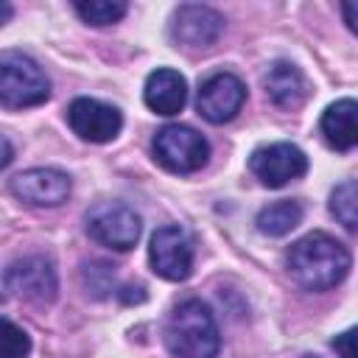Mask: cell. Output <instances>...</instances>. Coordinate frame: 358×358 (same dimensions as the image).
<instances>
[{"instance_id":"14","label":"cell","mask_w":358,"mask_h":358,"mask_svg":"<svg viewBox=\"0 0 358 358\" xmlns=\"http://www.w3.org/2000/svg\"><path fill=\"white\" fill-rule=\"evenodd\" d=\"M263 87L268 101L280 109H296L308 98V81L302 70L291 62H274L263 76Z\"/></svg>"},{"instance_id":"1","label":"cell","mask_w":358,"mask_h":358,"mask_svg":"<svg viewBox=\"0 0 358 358\" xmlns=\"http://www.w3.org/2000/svg\"><path fill=\"white\" fill-rule=\"evenodd\" d=\"M350 263L352 257L347 246L327 232H308L305 238L294 241L285 252L288 274L308 291L336 288L347 277Z\"/></svg>"},{"instance_id":"20","label":"cell","mask_w":358,"mask_h":358,"mask_svg":"<svg viewBox=\"0 0 358 358\" xmlns=\"http://www.w3.org/2000/svg\"><path fill=\"white\" fill-rule=\"evenodd\" d=\"M330 347L336 350L338 358H358V324L344 330V333H338V336H333Z\"/></svg>"},{"instance_id":"22","label":"cell","mask_w":358,"mask_h":358,"mask_svg":"<svg viewBox=\"0 0 358 358\" xmlns=\"http://www.w3.org/2000/svg\"><path fill=\"white\" fill-rule=\"evenodd\" d=\"M305 358H316V355H305Z\"/></svg>"},{"instance_id":"6","label":"cell","mask_w":358,"mask_h":358,"mask_svg":"<svg viewBox=\"0 0 358 358\" xmlns=\"http://www.w3.org/2000/svg\"><path fill=\"white\" fill-rule=\"evenodd\" d=\"M148 263H151V271L162 280H171V282L187 280L193 271V243L187 232L176 224L159 227L148 243Z\"/></svg>"},{"instance_id":"12","label":"cell","mask_w":358,"mask_h":358,"mask_svg":"<svg viewBox=\"0 0 358 358\" xmlns=\"http://www.w3.org/2000/svg\"><path fill=\"white\" fill-rule=\"evenodd\" d=\"M70 176L56 168H31L8 179V190L34 207H59L70 196Z\"/></svg>"},{"instance_id":"13","label":"cell","mask_w":358,"mask_h":358,"mask_svg":"<svg viewBox=\"0 0 358 358\" xmlns=\"http://www.w3.org/2000/svg\"><path fill=\"white\" fill-rule=\"evenodd\" d=\"M143 101H145V106L151 112L165 115V117L182 112V106L187 101V81H185V76L171 70V67H157L145 78Z\"/></svg>"},{"instance_id":"15","label":"cell","mask_w":358,"mask_h":358,"mask_svg":"<svg viewBox=\"0 0 358 358\" xmlns=\"http://www.w3.org/2000/svg\"><path fill=\"white\" fill-rule=\"evenodd\" d=\"M322 134L330 148L336 151H350L358 145V101L352 98H338L322 112Z\"/></svg>"},{"instance_id":"7","label":"cell","mask_w":358,"mask_h":358,"mask_svg":"<svg viewBox=\"0 0 358 358\" xmlns=\"http://www.w3.org/2000/svg\"><path fill=\"white\" fill-rule=\"evenodd\" d=\"M3 288L8 296H20L28 302H53L56 291H59V280H56V268L50 260L31 255L22 260H14L6 271H3Z\"/></svg>"},{"instance_id":"5","label":"cell","mask_w":358,"mask_h":358,"mask_svg":"<svg viewBox=\"0 0 358 358\" xmlns=\"http://www.w3.org/2000/svg\"><path fill=\"white\" fill-rule=\"evenodd\" d=\"M140 215L120 201H101L87 213V235L109 249L126 252L140 241Z\"/></svg>"},{"instance_id":"18","label":"cell","mask_w":358,"mask_h":358,"mask_svg":"<svg viewBox=\"0 0 358 358\" xmlns=\"http://www.w3.org/2000/svg\"><path fill=\"white\" fill-rule=\"evenodd\" d=\"M76 14L90 25H109L126 17L129 6L123 0H81L73 6Z\"/></svg>"},{"instance_id":"16","label":"cell","mask_w":358,"mask_h":358,"mask_svg":"<svg viewBox=\"0 0 358 358\" xmlns=\"http://www.w3.org/2000/svg\"><path fill=\"white\" fill-rule=\"evenodd\" d=\"M302 215H305V210H302L299 201H294V199H280V201L266 204V207L257 213L255 224H257V229H260L263 235L280 238V235H288L294 227H299V224H302Z\"/></svg>"},{"instance_id":"3","label":"cell","mask_w":358,"mask_h":358,"mask_svg":"<svg viewBox=\"0 0 358 358\" xmlns=\"http://www.w3.org/2000/svg\"><path fill=\"white\" fill-rule=\"evenodd\" d=\"M48 95L50 81L31 56L17 50H6L0 56V103L6 109L36 106L48 101Z\"/></svg>"},{"instance_id":"10","label":"cell","mask_w":358,"mask_h":358,"mask_svg":"<svg viewBox=\"0 0 358 358\" xmlns=\"http://www.w3.org/2000/svg\"><path fill=\"white\" fill-rule=\"evenodd\" d=\"M67 123L87 143H109L120 134L123 115L112 103H103L95 98H76L67 106Z\"/></svg>"},{"instance_id":"21","label":"cell","mask_w":358,"mask_h":358,"mask_svg":"<svg viewBox=\"0 0 358 358\" xmlns=\"http://www.w3.org/2000/svg\"><path fill=\"white\" fill-rule=\"evenodd\" d=\"M341 11H344V22H347V28H350L352 34H358V3H344Z\"/></svg>"},{"instance_id":"9","label":"cell","mask_w":358,"mask_h":358,"mask_svg":"<svg viewBox=\"0 0 358 358\" xmlns=\"http://www.w3.org/2000/svg\"><path fill=\"white\" fill-rule=\"evenodd\" d=\"M224 31V17L199 3H185L171 14L168 34L182 48H210Z\"/></svg>"},{"instance_id":"19","label":"cell","mask_w":358,"mask_h":358,"mask_svg":"<svg viewBox=\"0 0 358 358\" xmlns=\"http://www.w3.org/2000/svg\"><path fill=\"white\" fill-rule=\"evenodd\" d=\"M31 352V338L22 327H17L11 319H3V344L0 355L3 358H28Z\"/></svg>"},{"instance_id":"11","label":"cell","mask_w":358,"mask_h":358,"mask_svg":"<svg viewBox=\"0 0 358 358\" xmlns=\"http://www.w3.org/2000/svg\"><path fill=\"white\" fill-rule=\"evenodd\" d=\"M243 101H246L243 81L232 73H215L201 84V90L196 95V109L204 120L218 126V123L232 120L241 112Z\"/></svg>"},{"instance_id":"17","label":"cell","mask_w":358,"mask_h":358,"mask_svg":"<svg viewBox=\"0 0 358 358\" xmlns=\"http://www.w3.org/2000/svg\"><path fill=\"white\" fill-rule=\"evenodd\" d=\"M330 213L341 227H347L350 232H358V179L341 182L330 193Z\"/></svg>"},{"instance_id":"4","label":"cell","mask_w":358,"mask_h":358,"mask_svg":"<svg viewBox=\"0 0 358 358\" xmlns=\"http://www.w3.org/2000/svg\"><path fill=\"white\" fill-rule=\"evenodd\" d=\"M154 157L171 173H193L210 157V143L190 126L168 123L154 134Z\"/></svg>"},{"instance_id":"2","label":"cell","mask_w":358,"mask_h":358,"mask_svg":"<svg viewBox=\"0 0 358 358\" xmlns=\"http://www.w3.org/2000/svg\"><path fill=\"white\" fill-rule=\"evenodd\" d=\"M165 347L173 358H215L221 336L213 310L201 299L179 302L165 322Z\"/></svg>"},{"instance_id":"8","label":"cell","mask_w":358,"mask_h":358,"mask_svg":"<svg viewBox=\"0 0 358 358\" xmlns=\"http://www.w3.org/2000/svg\"><path fill=\"white\" fill-rule=\"evenodd\" d=\"M249 171L266 187H282L308 171V157L294 143H271V145H260L252 151Z\"/></svg>"}]
</instances>
